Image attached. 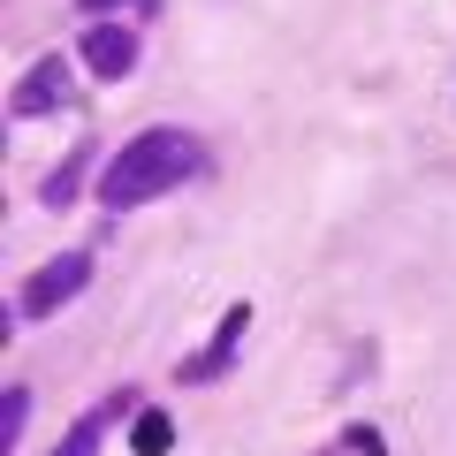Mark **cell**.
<instances>
[{
  "label": "cell",
  "mask_w": 456,
  "mask_h": 456,
  "mask_svg": "<svg viewBox=\"0 0 456 456\" xmlns=\"http://www.w3.org/2000/svg\"><path fill=\"white\" fill-rule=\"evenodd\" d=\"M198 167H206V152H198L191 130H145V137H130V145L107 160V175H99V206L130 213V206H145V198H167L175 183H191Z\"/></svg>",
  "instance_id": "cell-1"
},
{
  "label": "cell",
  "mask_w": 456,
  "mask_h": 456,
  "mask_svg": "<svg viewBox=\"0 0 456 456\" xmlns=\"http://www.w3.org/2000/svg\"><path fill=\"white\" fill-rule=\"evenodd\" d=\"M92 289V251H61V259H46L31 281H23L16 297V320H46V312H61L69 297Z\"/></svg>",
  "instance_id": "cell-2"
},
{
  "label": "cell",
  "mask_w": 456,
  "mask_h": 456,
  "mask_svg": "<svg viewBox=\"0 0 456 456\" xmlns=\"http://www.w3.org/2000/svg\"><path fill=\"white\" fill-rule=\"evenodd\" d=\"M53 107H69V61L61 53L31 61L16 77V92H8V114H23V122H31V114H53Z\"/></svg>",
  "instance_id": "cell-3"
},
{
  "label": "cell",
  "mask_w": 456,
  "mask_h": 456,
  "mask_svg": "<svg viewBox=\"0 0 456 456\" xmlns=\"http://www.w3.org/2000/svg\"><path fill=\"white\" fill-rule=\"evenodd\" d=\"M244 327H251V305H228V320L213 327V342L198 350V358H183V365H175V380H191V388L221 380V373H228V358H236V342H244Z\"/></svg>",
  "instance_id": "cell-4"
},
{
  "label": "cell",
  "mask_w": 456,
  "mask_h": 456,
  "mask_svg": "<svg viewBox=\"0 0 456 456\" xmlns=\"http://www.w3.org/2000/svg\"><path fill=\"white\" fill-rule=\"evenodd\" d=\"M84 69H92V77H130L137 69V31H122V23H92V31H84Z\"/></svg>",
  "instance_id": "cell-5"
},
{
  "label": "cell",
  "mask_w": 456,
  "mask_h": 456,
  "mask_svg": "<svg viewBox=\"0 0 456 456\" xmlns=\"http://www.w3.org/2000/svg\"><path fill=\"white\" fill-rule=\"evenodd\" d=\"M122 411H137V395H114L107 411H84V419L61 434V449H53V456H99V434H107V419H122Z\"/></svg>",
  "instance_id": "cell-6"
},
{
  "label": "cell",
  "mask_w": 456,
  "mask_h": 456,
  "mask_svg": "<svg viewBox=\"0 0 456 456\" xmlns=\"http://www.w3.org/2000/svg\"><path fill=\"white\" fill-rule=\"evenodd\" d=\"M84 175H92V145H77V152H69V160L53 167L46 183H38V198H46V206H69V198H77V183H84Z\"/></svg>",
  "instance_id": "cell-7"
},
{
  "label": "cell",
  "mask_w": 456,
  "mask_h": 456,
  "mask_svg": "<svg viewBox=\"0 0 456 456\" xmlns=\"http://www.w3.org/2000/svg\"><path fill=\"white\" fill-rule=\"evenodd\" d=\"M130 449L137 456H167L175 449V419H167V411H137L130 419Z\"/></svg>",
  "instance_id": "cell-8"
},
{
  "label": "cell",
  "mask_w": 456,
  "mask_h": 456,
  "mask_svg": "<svg viewBox=\"0 0 456 456\" xmlns=\"http://www.w3.org/2000/svg\"><path fill=\"white\" fill-rule=\"evenodd\" d=\"M23 419H31V395L8 388V395H0V449H16V441H23Z\"/></svg>",
  "instance_id": "cell-9"
},
{
  "label": "cell",
  "mask_w": 456,
  "mask_h": 456,
  "mask_svg": "<svg viewBox=\"0 0 456 456\" xmlns=\"http://www.w3.org/2000/svg\"><path fill=\"white\" fill-rule=\"evenodd\" d=\"M342 441H350V449H358V456H388V441H380L373 426H350V434H342Z\"/></svg>",
  "instance_id": "cell-10"
},
{
  "label": "cell",
  "mask_w": 456,
  "mask_h": 456,
  "mask_svg": "<svg viewBox=\"0 0 456 456\" xmlns=\"http://www.w3.org/2000/svg\"><path fill=\"white\" fill-rule=\"evenodd\" d=\"M84 8H92V16H114V8H137V16H152L160 0H84Z\"/></svg>",
  "instance_id": "cell-11"
}]
</instances>
